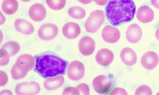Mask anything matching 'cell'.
<instances>
[{"label": "cell", "instance_id": "23", "mask_svg": "<svg viewBox=\"0 0 159 95\" xmlns=\"http://www.w3.org/2000/svg\"><path fill=\"white\" fill-rule=\"evenodd\" d=\"M66 0H46L49 7L53 10H60L63 8L66 4Z\"/></svg>", "mask_w": 159, "mask_h": 95}, {"label": "cell", "instance_id": "22", "mask_svg": "<svg viewBox=\"0 0 159 95\" xmlns=\"http://www.w3.org/2000/svg\"><path fill=\"white\" fill-rule=\"evenodd\" d=\"M2 48L5 50L10 56H12L18 53L20 50V47L17 42L10 41L6 43Z\"/></svg>", "mask_w": 159, "mask_h": 95}, {"label": "cell", "instance_id": "7", "mask_svg": "<svg viewBox=\"0 0 159 95\" xmlns=\"http://www.w3.org/2000/svg\"><path fill=\"white\" fill-rule=\"evenodd\" d=\"M41 91L39 83L35 82L20 83L16 87V93L17 95H36Z\"/></svg>", "mask_w": 159, "mask_h": 95}, {"label": "cell", "instance_id": "35", "mask_svg": "<svg viewBox=\"0 0 159 95\" xmlns=\"http://www.w3.org/2000/svg\"><path fill=\"white\" fill-rule=\"evenodd\" d=\"M22 1L25 2H29V1H31V0H22Z\"/></svg>", "mask_w": 159, "mask_h": 95}, {"label": "cell", "instance_id": "30", "mask_svg": "<svg viewBox=\"0 0 159 95\" xmlns=\"http://www.w3.org/2000/svg\"><path fill=\"white\" fill-rule=\"evenodd\" d=\"M97 4L99 6H105L107 4L108 0H94Z\"/></svg>", "mask_w": 159, "mask_h": 95}, {"label": "cell", "instance_id": "4", "mask_svg": "<svg viewBox=\"0 0 159 95\" xmlns=\"http://www.w3.org/2000/svg\"><path fill=\"white\" fill-rule=\"evenodd\" d=\"M105 19V13L102 10H97L92 11L85 23L86 31L89 33H96L103 24Z\"/></svg>", "mask_w": 159, "mask_h": 95}, {"label": "cell", "instance_id": "1", "mask_svg": "<svg viewBox=\"0 0 159 95\" xmlns=\"http://www.w3.org/2000/svg\"><path fill=\"white\" fill-rule=\"evenodd\" d=\"M105 10L110 23L119 26L133 20L136 6L132 0H110Z\"/></svg>", "mask_w": 159, "mask_h": 95}, {"label": "cell", "instance_id": "24", "mask_svg": "<svg viewBox=\"0 0 159 95\" xmlns=\"http://www.w3.org/2000/svg\"><path fill=\"white\" fill-rule=\"evenodd\" d=\"M0 56H1V65L2 66L7 65L9 63L10 60V55L3 48H1L0 51Z\"/></svg>", "mask_w": 159, "mask_h": 95}, {"label": "cell", "instance_id": "28", "mask_svg": "<svg viewBox=\"0 0 159 95\" xmlns=\"http://www.w3.org/2000/svg\"><path fill=\"white\" fill-rule=\"evenodd\" d=\"M111 95H128L126 91L122 88H116L111 93Z\"/></svg>", "mask_w": 159, "mask_h": 95}, {"label": "cell", "instance_id": "20", "mask_svg": "<svg viewBox=\"0 0 159 95\" xmlns=\"http://www.w3.org/2000/svg\"><path fill=\"white\" fill-rule=\"evenodd\" d=\"M2 8L6 14H13L18 10V2L16 0H4L2 4Z\"/></svg>", "mask_w": 159, "mask_h": 95}, {"label": "cell", "instance_id": "11", "mask_svg": "<svg viewBox=\"0 0 159 95\" xmlns=\"http://www.w3.org/2000/svg\"><path fill=\"white\" fill-rule=\"evenodd\" d=\"M78 46L80 51L82 54L89 56L94 53L96 48V43L91 37L85 36L80 41Z\"/></svg>", "mask_w": 159, "mask_h": 95}, {"label": "cell", "instance_id": "25", "mask_svg": "<svg viewBox=\"0 0 159 95\" xmlns=\"http://www.w3.org/2000/svg\"><path fill=\"white\" fill-rule=\"evenodd\" d=\"M152 89L147 85H142L140 86L136 90L135 95H152Z\"/></svg>", "mask_w": 159, "mask_h": 95}, {"label": "cell", "instance_id": "27", "mask_svg": "<svg viewBox=\"0 0 159 95\" xmlns=\"http://www.w3.org/2000/svg\"><path fill=\"white\" fill-rule=\"evenodd\" d=\"M62 95H80V93L77 88L69 87L64 89Z\"/></svg>", "mask_w": 159, "mask_h": 95}, {"label": "cell", "instance_id": "17", "mask_svg": "<svg viewBox=\"0 0 159 95\" xmlns=\"http://www.w3.org/2000/svg\"><path fill=\"white\" fill-rule=\"evenodd\" d=\"M120 58L125 65L131 66L137 61V55L131 48H125L123 49L120 54Z\"/></svg>", "mask_w": 159, "mask_h": 95}, {"label": "cell", "instance_id": "2", "mask_svg": "<svg viewBox=\"0 0 159 95\" xmlns=\"http://www.w3.org/2000/svg\"><path fill=\"white\" fill-rule=\"evenodd\" d=\"M34 71L43 78L65 75L68 62L59 57L52 54H45L36 57Z\"/></svg>", "mask_w": 159, "mask_h": 95}, {"label": "cell", "instance_id": "33", "mask_svg": "<svg viewBox=\"0 0 159 95\" xmlns=\"http://www.w3.org/2000/svg\"><path fill=\"white\" fill-rule=\"evenodd\" d=\"M1 95H12V93L9 90H5L1 92Z\"/></svg>", "mask_w": 159, "mask_h": 95}, {"label": "cell", "instance_id": "16", "mask_svg": "<svg viewBox=\"0 0 159 95\" xmlns=\"http://www.w3.org/2000/svg\"><path fill=\"white\" fill-rule=\"evenodd\" d=\"M63 36L68 39L77 38L80 33V28L77 23L70 22L64 25L62 28Z\"/></svg>", "mask_w": 159, "mask_h": 95}, {"label": "cell", "instance_id": "3", "mask_svg": "<svg viewBox=\"0 0 159 95\" xmlns=\"http://www.w3.org/2000/svg\"><path fill=\"white\" fill-rule=\"evenodd\" d=\"M35 65V59L31 55L23 54L20 56L11 68V77L14 80L23 78Z\"/></svg>", "mask_w": 159, "mask_h": 95}, {"label": "cell", "instance_id": "8", "mask_svg": "<svg viewBox=\"0 0 159 95\" xmlns=\"http://www.w3.org/2000/svg\"><path fill=\"white\" fill-rule=\"evenodd\" d=\"M58 33V28L55 24L48 23L40 27L38 31L39 38L42 40L48 41L55 38Z\"/></svg>", "mask_w": 159, "mask_h": 95}, {"label": "cell", "instance_id": "13", "mask_svg": "<svg viewBox=\"0 0 159 95\" xmlns=\"http://www.w3.org/2000/svg\"><path fill=\"white\" fill-rule=\"evenodd\" d=\"M155 17V14L152 8L147 6H143L138 9L136 12V17L142 23L152 22Z\"/></svg>", "mask_w": 159, "mask_h": 95}, {"label": "cell", "instance_id": "31", "mask_svg": "<svg viewBox=\"0 0 159 95\" xmlns=\"http://www.w3.org/2000/svg\"><path fill=\"white\" fill-rule=\"evenodd\" d=\"M151 3L153 6L159 9V0H151Z\"/></svg>", "mask_w": 159, "mask_h": 95}, {"label": "cell", "instance_id": "15", "mask_svg": "<svg viewBox=\"0 0 159 95\" xmlns=\"http://www.w3.org/2000/svg\"><path fill=\"white\" fill-rule=\"evenodd\" d=\"M29 15L31 19L38 22L45 18L47 15V11L43 5L40 3L35 4L30 7Z\"/></svg>", "mask_w": 159, "mask_h": 95}, {"label": "cell", "instance_id": "14", "mask_svg": "<svg viewBox=\"0 0 159 95\" xmlns=\"http://www.w3.org/2000/svg\"><path fill=\"white\" fill-rule=\"evenodd\" d=\"M114 58V54L111 50L103 49L98 52L96 55V59L99 65L107 66L112 63Z\"/></svg>", "mask_w": 159, "mask_h": 95}, {"label": "cell", "instance_id": "12", "mask_svg": "<svg viewBox=\"0 0 159 95\" xmlns=\"http://www.w3.org/2000/svg\"><path fill=\"white\" fill-rule=\"evenodd\" d=\"M142 36V30L141 27L137 24H131L126 30V39L132 44H136L140 41Z\"/></svg>", "mask_w": 159, "mask_h": 95}, {"label": "cell", "instance_id": "18", "mask_svg": "<svg viewBox=\"0 0 159 95\" xmlns=\"http://www.w3.org/2000/svg\"><path fill=\"white\" fill-rule=\"evenodd\" d=\"M14 26L18 32L25 35H31L34 31L33 25L25 19H16L14 22Z\"/></svg>", "mask_w": 159, "mask_h": 95}, {"label": "cell", "instance_id": "36", "mask_svg": "<svg viewBox=\"0 0 159 95\" xmlns=\"http://www.w3.org/2000/svg\"><path fill=\"white\" fill-rule=\"evenodd\" d=\"M157 95H159V92L157 94Z\"/></svg>", "mask_w": 159, "mask_h": 95}, {"label": "cell", "instance_id": "6", "mask_svg": "<svg viewBox=\"0 0 159 95\" xmlns=\"http://www.w3.org/2000/svg\"><path fill=\"white\" fill-rule=\"evenodd\" d=\"M85 67L83 63L78 61H74L69 65L67 76L72 81H78L85 74Z\"/></svg>", "mask_w": 159, "mask_h": 95}, {"label": "cell", "instance_id": "9", "mask_svg": "<svg viewBox=\"0 0 159 95\" xmlns=\"http://www.w3.org/2000/svg\"><path fill=\"white\" fill-rule=\"evenodd\" d=\"M158 55L153 51H148L146 53L141 59V65L147 70H152L158 64Z\"/></svg>", "mask_w": 159, "mask_h": 95}, {"label": "cell", "instance_id": "19", "mask_svg": "<svg viewBox=\"0 0 159 95\" xmlns=\"http://www.w3.org/2000/svg\"><path fill=\"white\" fill-rule=\"evenodd\" d=\"M64 81V78L62 76L48 78L44 82V87L48 90H56L61 87Z\"/></svg>", "mask_w": 159, "mask_h": 95}, {"label": "cell", "instance_id": "34", "mask_svg": "<svg viewBox=\"0 0 159 95\" xmlns=\"http://www.w3.org/2000/svg\"><path fill=\"white\" fill-rule=\"evenodd\" d=\"M155 36H156V39L159 41V28L157 30L155 33Z\"/></svg>", "mask_w": 159, "mask_h": 95}, {"label": "cell", "instance_id": "32", "mask_svg": "<svg viewBox=\"0 0 159 95\" xmlns=\"http://www.w3.org/2000/svg\"><path fill=\"white\" fill-rule=\"evenodd\" d=\"M80 2L83 4H88L92 2V0H78Z\"/></svg>", "mask_w": 159, "mask_h": 95}, {"label": "cell", "instance_id": "21", "mask_svg": "<svg viewBox=\"0 0 159 95\" xmlns=\"http://www.w3.org/2000/svg\"><path fill=\"white\" fill-rule=\"evenodd\" d=\"M68 13L70 17L75 19H81L84 18L86 15L85 10L78 6L70 7Z\"/></svg>", "mask_w": 159, "mask_h": 95}, {"label": "cell", "instance_id": "10", "mask_svg": "<svg viewBox=\"0 0 159 95\" xmlns=\"http://www.w3.org/2000/svg\"><path fill=\"white\" fill-rule=\"evenodd\" d=\"M102 36L105 42L113 44L118 41L120 39V33L116 27L107 25L103 30Z\"/></svg>", "mask_w": 159, "mask_h": 95}, {"label": "cell", "instance_id": "29", "mask_svg": "<svg viewBox=\"0 0 159 95\" xmlns=\"http://www.w3.org/2000/svg\"><path fill=\"white\" fill-rule=\"evenodd\" d=\"M8 82L7 76L6 73L1 71V86L6 85Z\"/></svg>", "mask_w": 159, "mask_h": 95}, {"label": "cell", "instance_id": "26", "mask_svg": "<svg viewBox=\"0 0 159 95\" xmlns=\"http://www.w3.org/2000/svg\"><path fill=\"white\" fill-rule=\"evenodd\" d=\"M77 88L81 94H90V90H89V87L87 84H85V83L80 84L77 86Z\"/></svg>", "mask_w": 159, "mask_h": 95}, {"label": "cell", "instance_id": "5", "mask_svg": "<svg viewBox=\"0 0 159 95\" xmlns=\"http://www.w3.org/2000/svg\"><path fill=\"white\" fill-rule=\"evenodd\" d=\"M112 84L111 78L109 76L102 75L95 77L92 82L94 90L99 94H105L109 92Z\"/></svg>", "mask_w": 159, "mask_h": 95}]
</instances>
